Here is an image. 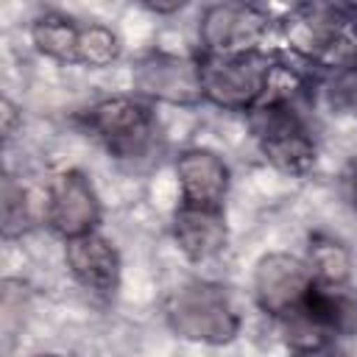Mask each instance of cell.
I'll use <instances>...</instances> for the list:
<instances>
[{"label": "cell", "instance_id": "obj_4", "mask_svg": "<svg viewBox=\"0 0 357 357\" xmlns=\"http://www.w3.org/2000/svg\"><path fill=\"white\" fill-rule=\"evenodd\" d=\"M312 284H315V276H312L310 265L290 254L262 257L257 265V273H254L257 304L268 315L282 318V321L293 318L304 307Z\"/></svg>", "mask_w": 357, "mask_h": 357}, {"label": "cell", "instance_id": "obj_12", "mask_svg": "<svg viewBox=\"0 0 357 357\" xmlns=\"http://www.w3.org/2000/svg\"><path fill=\"white\" fill-rule=\"evenodd\" d=\"M81 33H84V22H78L67 14H56V11L42 14L31 28V39L39 53H45L56 61H70V64H78Z\"/></svg>", "mask_w": 357, "mask_h": 357}, {"label": "cell", "instance_id": "obj_14", "mask_svg": "<svg viewBox=\"0 0 357 357\" xmlns=\"http://www.w3.org/2000/svg\"><path fill=\"white\" fill-rule=\"evenodd\" d=\"M0 209H3V234L14 237L22 234L33 215H31V201L22 184L14 181V176H3V190H0Z\"/></svg>", "mask_w": 357, "mask_h": 357}, {"label": "cell", "instance_id": "obj_10", "mask_svg": "<svg viewBox=\"0 0 357 357\" xmlns=\"http://www.w3.org/2000/svg\"><path fill=\"white\" fill-rule=\"evenodd\" d=\"M176 176L181 187V204L223 209L229 190V167L212 151H184L176 162Z\"/></svg>", "mask_w": 357, "mask_h": 357}, {"label": "cell", "instance_id": "obj_9", "mask_svg": "<svg viewBox=\"0 0 357 357\" xmlns=\"http://www.w3.org/2000/svg\"><path fill=\"white\" fill-rule=\"evenodd\" d=\"M64 259L70 273L92 293H114L120 282L117 248L98 231L70 237L64 245Z\"/></svg>", "mask_w": 357, "mask_h": 357}, {"label": "cell", "instance_id": "obj_5", "mask_svg": "<svg viewBox=\"0 0 357 357\" xmlns=\"http://www.w3.org/2000/svg\"><path fill=\"white\" fill-rule=\"evenodd\" d=\"M95 137L120 159L139 156L153 137V114L148 106L131 98H109L89 109L86 114Z\"/></svg>", "mask_w": 357, "mask_h": 357}, {"label": "cell", "instance_id": "obj_11", "mask_svg": "<svg viewBox=\"0 0 357 357\" xmlns=\"http://www.w3.org/2000/svg\"><path fill=\"white\" fill-rule=\"evenodd\" d=\"M173 234L178 248L201 262L215 257L226 245V218L223 209H209V206H190L181 204L173 220Z\"/></svg>", "mask_w": 357, "mask_h": 357}, {"label": "cell", "instance_id": "obj_1", "mask_svg": "<svg viewBox=\"0 0 357 357\" xmlns=\"http://www.w3.org/2000/svg\"><path fill=\"white\" fill-rule=\"evenodd\" d=\"M167 321L173 332L201 343H226L240 329V318L229 296L223 287L209 282L181 284L167 301Z\"/></svg>", "mask_w": 357, "mask_h": 357}, {"label": "cell", "instance_id": "obj_16", "mask_svg": "<svg viewBox=\"0 0 357 357\" xmlns=\"http://www.w3.org/2000/svg\"><path fill=\"white\" fill-rule=\"evenodd\" d=\"M3 112H0V117H3V139L8 142L11 137H14V131H17V120H20V114H17V109H14V103L6 98L3 100V106H0Z\"/></svg>", "mask_w": 357, "mask_h": 357}, {"label": "cell", "instance_id": "obj_3", "mask_svg": "<svg viewBox=\"0 0 357 357\" xmlns=\"http://www.w3.org/2000/svg\"><path fill=\"white\" fill-rule=\"evenodd\" d=\"M251 128L271 165L284 173H304L315 162V142L304 120L287 100H271L254 109Z\"/></svg>", "mask_w": 357, "mask_h": 357}, {"label": "cell", "instance_id": "obj_18", "mask_svg": "<svg viewBox=\"0 0 357 357\" xmlns=\"http://www.w3.org/2000/svg\"><path fill=\"white\" fill-rule=\"evenodd\" d=\"M33 357H56V354H33Z\"/></svg>", "mask_w": 357, "mask_h": 357}, {"label": "cell", "instance_id": "obj_7", "mask_svg": "<svg viewBox=\"0 0 357 357\" xmlns=\"http://www.w3.org/2000/svg\"><path fill=\"white\" fill-rule=\"evenodd\" d=\"M268 28V17L245 3H218L209 6L201 17V39L209 56H231L257 50L254 45L262 39Z\"/></svg>", "mask_w": 357, "mask_h": 357}, {"label": "cell", "instance_id": "obj_6", "mask_svg": "<svg viewBox=\"0 0 357 357\" xmlns=\"http://www.w3.org/2000/svg\"><path fill=\"white\" fill-rule=\"evenodd\" d=\"M47 223L64 237H78L95 231L100 220V201L89 184V178L78 170L59 173L45 192Z\"/></svg>", "mask_w": 357, "mask_h": 357}, {"label": "cell", "instance_id": "obj_2", "mask_svg": "<svg viewBox=\"0 0 357 357\" xmlns=\"http://www.w3.org/2000/svg\"><path fill=\"white\" fill-rule=\"evenodd\" d=\"M201 92L226 109H251L268 89V59L257 50L231 56H206L198 64Z\"/></svg>", "mask_w": 357, "mask_h": 357}, {"label": "cell", "instance_id": "obj_13", "mask_svg": "<svg viewBox=\"0 0 357 357\" xmlns=\"http://www.w3.org/2000/svg\"><path fill=\"white\" fill-rule=\"evenodd\" d=\"M307 265H310V271H312V276L318 282H324V284H346L351 259H349V251L337 240L315 234L310 240V262Z\"/></svg>", "mask_w": 357, "mask_h": 357}, {"label": "cell", "instance_id": "obj_17", "mask_svg": "<svg viewBox=\"0 0 357 357\" xmlns=\"http://www.w3.org/2000/svg\"><path fill=\"white\" fill-rule=\"evenodd\" d=\"M349 187H351V201H354V206H357V170H354V176L349 178Z\"/></svg>", "mask_w": 357, "mask_h": 357}, {"label": "cell", "instance_id": "obj_15", "mask_svg": "<svg viewBox=\"0 0 357 357\" xmlns=\"http://www.w3.org/2000/svg\"><path fill=\"white\" fill-rule=\"evenodd\" d=\"M332 95H335V100L340 106H346L349 112L357 114V64L340 73V78L335 81V92Z\"/></svg>", "mask_w": 357, "mask_h": 357}, {"label": "cell", "instance_id": "obj_8", "mask_svg": "<svg viewBox=\"0 0 357 357\" xmlns=\"http://www.w3.org/2000/svg\"><path fill=\"white\" fill-rule=\"evenodd\" d=\"M134 84L151 98L167 103H192L201 92V73L198 64L170 56V53H151L134 70Z\"/></svg>", "mask_w": 357, "mask_h": 357}]
</instances>
